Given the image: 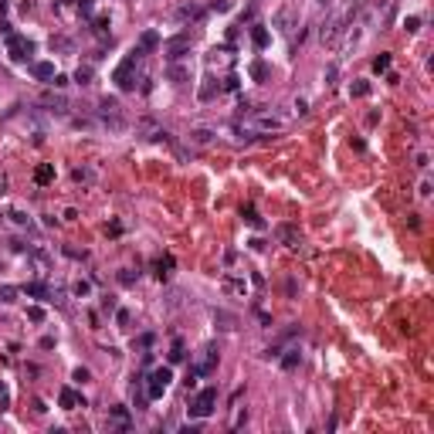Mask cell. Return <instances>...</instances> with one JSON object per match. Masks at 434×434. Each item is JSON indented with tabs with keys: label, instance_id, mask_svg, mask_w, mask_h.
Returning a JSON list of instances; mask_svg holds the SVG:
<instances>
[{
	"label": "cell",
	"instance_id": "1",
	"mask_svg": "<svg viewBox=\"0 0 434 434\" xmlns=\"http://www.w3.org/2000/svg\"><path fill=\"white\" fill-rule=\"evenodd\" d=\"M95 119L109 129V133H122L126 129V112H122V102L119 99H102L99 102V109H95Z\"/></svg>",
	"mask_w": 434,
	"mask_h": 434
},
{
	"label": "cell",
	"instance_id": "2",
	"mask_svg": "<svg viewBox=\"0 0 434 434\" xmlns=\"http://www.w3.org/2000/svg\"><path fill=\"white\" fill-rule=\"evenodd\" d=\"M143 55H146L143 48H133V51L126 55V61H122V65L116 68V75H112V78H116V85H119L122 92H133V88H136V78H133V68H136V65L143 61Z\"/></svg>",
	"mask_w": 434,
	"mask_h": 434
},
{
	"label": "cell",
	"instance_id": "3",
	"mask_svg": "<svg viewBox=\"0 0 434 434\" xmlns=\"http://www.w3.org/2000/svg\"><path fill=\"white\" fill-rule=\"evenodd\" d=\"M170 380H173L170 363H166V366H156V370L146 376V397H149V400H159V397H163V390L170 387Z\"/></svg>",
	"mask_w": 434,
	"mask_h": 434
},
{
	"label": "cell",
	"instance_id": "4",
	"mask_svg": "<svg viewBox=\"0 0 434 434\" xmlns=\"http://www.w3.org/2000/svg\"><path fill=\"white\" fill-rule=\"evenodd\" d=\"M214 404H217V390H214V387L200 390V394L194 397V404H190V417H197V421L211 417V414H214Z\"/></svg>",
	"mask_w": 434,
	"mask_h": 434
},
{
	"label": "cell",
	"instance_id": "5",
	"mask_svg": "<svg viewBox=\"0 0 434 434\" xmlns=\"http://www.w3.org/2000/svg\"><path fill=\"white\" fill-rule=\"evenodd\" d=\"M7 55H10L14 61H31L34 44H31V41H24L20 34H7Z\"/></svg>",
	"mask_w": 434,
	"mask_h": 434
},
{
	"label": "cell",
	"instance_id": "6",
	"mask_svg": "<svg viewBox=\"0 0 434 434\" xmlns=\"http://www.w3.org/2000/svg\"><path fill=\"white\" fill-rule=\"evenodd\" d=\"M163 55H166V61H180L183 55H190V34H177V38L163 41Z\"/></svg>",
	"mask_w": 434,
	"mask_h": 434
},
{
	"label": "cell",
	"instance_id": "7",
	"mask_svg": "<svg viewBox=\"0 0 434 434\" xmlns=\"http://www.w3.org/2000/svg\"><path fill=\"white\" fill-rule=\"evenodd\" d=\"M217 360H220V350H217V343H207L204 346V353H200V360L194 363V370H197V376H211L214 373Z\"/></svg>",
	"mask_w": 434,
	"mask_h": 434
},
{
	"label": "cell",
	"instance_id": "8",
	"mask_svg": "<svg viewBox=\"0 0 434 434\" xmlns=\"http://www.w3.org/2000/svg\"><path fill=\"white\" fill-rule=\"evenodd\" d=\"M41 105H44L48 112H55V116H65V112H68V99L58 95V92H44V95H41Z\"/></svg>",
	"mask_w": 434,
	"mask_h": 434
},
{
	"label": "cell",
	"instance_id": "9",
	"mask_svg": "<svg viewBox=\"0 0 434 434\" xmlns=\"http://www.w3.org/2000/svg\"><path fill=\"white\" fill-rule=\"evenodd\" d=\"M58 404H61L65 411H78V407H85V397H81V394H75L72 387H65V390L58 394Z\"/></svg>",
	"mask_w": 434,
	"mask_h": 434
},
{
	"label": "cell",
	"instance_id": "10",
	"mask_svg": "<svg viewBox=\"0 0 434 434\" xmlns=\"http://www.w3.org/2000/svg\"><path fill=\"white\" fill-rule=\"evenodd\" d=\"M285 122L278 119V116H272V112H258L255 116V129H261V133H268V129H282Z\"/></svg>",
	"mask_w": 434,
	"mask_h": 434
},
{
	"label": "cell",
	"instance_id": "11",
	"mask_svg": "<svg viewBox=\"0 0 434 434\" xmlns=\"http://www.w3.org/2000/svg\"><path fill=\"white\" fill-rule=\"evenodd\" d=\"M275 234H278V237H282L289 248H302V234H298L292 224H278V227H275Z\"/></svg>",
	"mask_w": 434,
	"mask_h": 434
},
{
	"label": "cell",
	"instance_id": "12",
	"mask_svg": "<svg viewBox=\"0 0 434 434\" xmlns=\"http://www.w3.org/2000/svg\"><path fill=\"white\" fill-rule=\"evenodd\" d=\"M95 177H99V173H95L92 166H75V170H72V180H75V183H81V187L95 183Z\"/></svg>",
	"mask_w": 434,
	"mask_h": 434
},
{
	"label": "cell",
	"instance_id": "13",
	"mask_svg": "<svg viewBox=\"0 0 434 434\" xmlns=\"http://www.w3.org/2000/svg\"><path fill=\"white\" fill-rule=\"evenodd\" d=\"M187 139H190L194 146H211L214 143V129H204V126H200V129H190Z\"/></svg>",
	"mask_w": 434,
	"mask_h": 434
},
{
	"label": "cell",
	"instance_id": "14",
	"mask_svg": "<svg viewBox=\"0 0 434 434\" xmlns=\"http://www.w3.org/2000/svg\"><path fill=\"white\" fill-rule=\"evenodd\" d=\"M51 180H55V163H41V166L34 170V183L44 187V183H51Z\"/></svg>",
	"mask_w": 434,
	"mask_h": 434
},
{
	"label": "cell",
	"instance_id": "15",
	"mask_svg": "<svg viewBox=\"0 0 434 434\" xmlns=\"http://www.w3.org/2000/svg\"><path fill=\"white\" fill-rule=\"evenodd\" d=\"M166 75L177 81V85H183V81H190V68L187 65H177V61H170V68H166Z\"/></svg>",
	"mask_w": 434,
	"mask_h": 434
},
{
	"label": "cell",
	"instance_id": "16",
	"mask_svg": "<svg viewBox=\"0 0 434 434\" xmlns=\"http://www.w3.org/2000/svg\"><path fill=\"white\" fill-rule=\"evenodd\" d=\"M214 322L220 329H237V316H231V312H224V309H214Z\"/></svg>",
	"mask_w": 434,
	"mask_h": 434
},
{
	"label": "cell",
	"instance_id": "17",
	"mask_svg": "<svg viewBox=\"0 0 434 434\" xmlns=\"http://www.w3.org/2000/svg\"><path fill=\"white\" fill-rule=\"evenodd\" d=\"M31 72H34V78H41V81H51V78H55V65H51V61H38Z\"/></svg>",
	"mask_w": 434,
	"mask_h": 434
},
{
	"label": "cell",
	"instance_id": "18",
	"mask_svg": "<svg viewBox=\"0 0 434 434\" xmlns=\"http://www.w3.org/2000/svg\"><path fill=\"white\" fill-rule=\"evenodd\" d=\"M298 360H302L298 346H289V350H285V356H282V370H295V366H298Z\"/></svg>",
	"mask_w": 434,
	"mask_h": 434
},
{
	"label": "cell",
	"instance_id": "19",
	"mask_svg": "<svg viewBox=\"0 0 434 434\" xmlns=\"http://www.w3.org/2000/svg\"><path fill=\"white\" fill-rule=\"evenodd\" d=\"M177 17H180V20H200V17H204V10H200V7H194V3H187V7H180V10H177Z\"/></svg>",
	"mask_w": 434,
	"mask_h": 434
},
{
	"label": "cell",
	"instance_id": "20",
	"mask_svg": "<svg viewBox=\"0 0 434 434\" xmlns=\"http://www.w3.org/2000/svg\"><path fill=\"white\" fill-rule=\"evenodd\" d=\"M220 289L231 292V295H244V292H248V285H244L241 278H224V282H220Z\"/></svg>",
	"mask_w": 434,
	"mask_h": 434
},
{
	"label": "cell",
	"instance_id": "21",
	"mask_svg": "<svg viewBox=\"0 0 434 434\" xmlns=\"http://www.w3.org/2000/svg\"><path fill=\"white\" fill-rule=\"evenodd\" d=\"M139 48H143V51H153V48H159V34H156V31H146L143 38H139Z\"/></svg>",
	"mask_w": 434,
	"mask_h": 434
},
{
	"label": "cell",
	"instance_id": "22",
	"mask_svg": "<svg viewBox=\"0 0 434 434\" xmlns=\"http://www.w3.org/2000/svg\"><path fill=\"white\" fill-rule=\"evenodd\" d=\"M92 78H95L92 65H78V72H75V81H78V85H92Z\"/></svg>",
	"mask_w": 434,
	"mask_h": 434
},
{
	"label": "cell",
	"instance_id": "23",
	"mask_svg": "<svg viewBox=\"0 0 434 434\" xmlns=\"http://www.w3.org/2000/svg\"><path fill=\"white\" fill-rule=\"evenodd\" d=\"M112 417H116V428L129 431V411L126 407H112Z\"/></svg>",
	"mask_w": 434,
	"mask_h": 434
},
{
	"label": "cell",
	"instance_id": "24",
	"mask_svg": "<svg viewBox=\"0 0 434 434\" xmlns=\"http://www.w3.org/2000/svg\"><path fill=\"white\" fill-rule=\"evenodd\" d=\"M251 41H255V48H268V31L265 27H251Z\"/></svg>",
	"mask_w": 434,
	"mask_h": 434
},
{
	"label": "cell",
	"instance_id": "25",
	"mask_svg": "<svg viewBox=\"0 0 434 434\" xmlns=\"http://www.w3.org/2000/svg\"><path fill=\"white\" fill-rule=\"evenodd\" d=\"M241 217H244L251 227H265V220L258 217V211H255V207H244V211H241Z\"/></svg>",
	"mask_w": 434,
	"mask_h": 434
},
{
	"label": "cell",
	"instance_id": "26",
	"mask_svg": "<svg viewBox=\"0 0 434 434\" xmlns=\"http://www.w3.org/2000/svg\"><path fill=\"white\" fill-rule=\"evenodd\" d=\"M20 289L17 285H0V302H17Z\"/></svg>",
	"mask_w": 434,
	"mask_h": 434
},
{
	"label": "cell",
	"instance_id": "27",
	"mask_svg": "<svg viewBox=\"0 0 434 434\" xmlns=\"http://www.w3.org/2000/svg\"><path fill=\"white\" fill-rule=\"evenodd\" d=\"M170 268H173V258H170V255L156 261V275H159V278H166V275H170Z\"/></svg>",
	"mask_w": 434,
	"mask_h": 434
},
{
	"label": "cell",
	"instance_id": "28",
	"mask_svg": "<svg viewBox=\"0 0 434 434\" xmlns=\"http://www.w3.org/2000/svg\"><path fill=\"white\" fill-rule=\"evenodd\" d=\"M289 20H292V14H289V10H278V14H275V27H278V31H292V27H289Z\"/></svg>",
	"mask_w": 434,
	"mask_h": 434
},
{
	"label": "cell",
	"instance_id": "29",
	"mask_svg": "<svg viewBox=\"0 0 434 434\" xmlns=\"http://www.w3.org/2000/svg\"><path fill=\"white\" fill-rule=\"evenodd\" d=\"M136 275H139V272H133V268H122V272H119V285H136Z\"/></svg>",
	"mask_w": 434,
	"mask_h": 434
},
{
	"label": "cell",
	"instance_id": "30",
	"mask_svg": "<svg viewBox=\"0 0 434 434\" xmlns=\"http://www.w3.org/2000/svg\"><path fill=\"white\" fill-rule=\"evenodd\" d=\"M24 292H27V295H34V298H48V295H51V292L44 289V285H38V282H31V285H27Z\"/></svg>",
	"mask_w": 434,
	"mask_h": 434
},
{
	"label": "cell",
	"instance_id": "31",
	"mask_svg": "<svg viewBox=\"0 0 434 434\" xmlns=\"http://www.w3.org/2000/svg\"><path fill=\"white\" fill-rule=\"evenodd\" d=\"M214 92H217V85L211 81V78H207V85L200 88V102H211V99H214Z\"/></svg>",
	"mask_w": 434,
	"mask_h": 434
},
{
	"label": "cell",
	"instance_id": "32",
	"mask_svg": "<svg viewBox=\"0 0 434 434\" xmlns=\"http://www.w3.org/2000/svg\"><path fill=\"white\" fill-rule=\"evenodd\" d=\"M183 356H187V353H183V343L177 339V343H173V350H170V363H180Z\"/></svg>",
	"mask_w": 434,
	"mask_h": 434
},
{
	"label": "cell",
	"instance_id": "33",
	"mask_svg": "<svg viewBox=\"0 0 434 434\" xmlns=\"http://www.w3.org/2000/svg\"><path fill=\"white\" fill-rule=\"evenodd\" d=\"M390 68V55H380V58H373V72H387Z\"/></svg>",
	"mask_w": 434,
	"mask_h": 434
},
{
	"label": "cell",
	"instance_id": "34",
	"mask_svg": "<svg viewBox=\"0 0 434 434\" xmlns=\"http://www.w3.org/2000/svg\"><path fill=\"white\" fill-rule=\"evenodd\" d=\"M27 319H31V322H44V309H41V305H31V309H27Z\"/></svg>",
	"mask_w": 434,
	"mask_h": 434
},
{
	"label": "cell",
	"instance_id": "35",
	"mask_svg": "<svg viewBox=\"0 0 434 434\" xmlns=\"http://www.w3.org/2000/svg\"><path fill=\"white\" fill-rule=\"evenodd\" d=\"M78 10H81V17H92L95 14V0H78Z\"/></svg>",
	"mask_w": 434,
	"mask_h": 434
},
{
	"label": "cell",
	"instance_id": "36",
	"mask_svg": "<svg viewBox=\"0 0 434 434\" xmlns=\"http://www.w3.org/2000/svg\"><path fill=\"white\" fill-rule=\"evenodd\" d=\"M72 292H75V295H78V298H85V295L92 292V285H88V282L81 278V282H75V285H72Z\"/></svg>",
	"mask_w": 434,
	"mask_h": 434
},
{
	"label": "cell",
	"instance_id": "37",
	"mask_svg": "<svg viewBox=\"0 0 434 434\" xmlns=\"http://www.w3.org/2000/svg\"><path fill=\"white\" fill-rule=\"evenodd\" d=\"M350 92H353L356 99H363V95H370V81H356V85H353Z\"/></svg>",
	"mask_w": 434,
	"mask_h": 434
},
{
	"label": "cell",
	"instance_id": "38",
	"mask_svg": "<svg viewBox=\"0 0 434 434\" xmlns=\"http://www.w3.org/2000/svg\"><path fill=\"white\" fill-rule=\"evenodd\" d=\"M72 380H78V383H88V380H92V373H88L85 366H78V370H75V376H72Z\"/></svg>",
	"mask_w": 434,
	"mask_h": 434
},
{
	"label": "cell",
	"instance_id": "39",
	"mask_svg": "<svg viewBox=\"0 0 434 434\" xmlns=\"http://www.w3.org/2000/svg\"><path fill=\"white\" fill-rule=\"evenodd\" d=\"M251 75H255V78L261 81V78L268 75V68H265V61H255V68H251Z\"/></svg>",
	"mask_w": 434,
	"mask_h": 434
},
{
	"label": "cell",
	"instance_id": "40",
	"mask_svg": "<svg viewBox=\"0 0 434 434\" xmlns=\"http://www.w3.org/2000/svg\"><path fill=\"white\" fill-rule=\"evenodd\" d=\"M237 81H241V78L231 72V75H227V81H224V92H234V88H237Z\"/></svg>",
	"mask_w": 434,
	"mask_h": 434
},
{
	"label": "cell",
	"instance_id": "41",
	"mask_svg": "<svg viewBox=\"0 0 434 434\" xmlns=\"http://www.w3.org/2000/svg\"><path fill=\"white\" fill-rule=\"evenodd\" d=\"M211 7H214V10H220V14H224V10H231V7H234V0H214V3H211Z\"/></svg>",
	"mask_w": 434,
	"mask_h": 434
},
{
	"label": "cell",
	"instance_id": "42",
	"mask_svg": "<svg viewBox=\"0 0 434 434\" xmlns=\"http://www.w3.org/2000/svg\"><path fill=\"white\" fill-rule=\"evenodd\" d=\"M10 220H14V224H20V227H24V224H27V214H24V211H10Z\"/></svg>",
	"mask_w": 434,
	"mask_h": 434
},
{
	"label": "cell",
	"instance_id": "43",
	"mask_svg": "<svg viewBox=\"0 0 434 434\" xmlns=\"http://www.w3.org/2000/svg\"><path fill=\"white\" fill-rule=\"evenodd\" d=\"M95 31L105 34V31H109V17H95Z\"/></svg>",
	"mask_w": 434,
	"mask_h": 434
},
{
	"label": "cell",
	"instance_id": "44",
	"mask_svg": "<svg viewBox=\"0 0 434 434\" xmlns=\"http://www.w3.org/2000/svg\"><path fill=\"white\" fill-rule=\"evenodd\" d=\"M404 27H407V31H411V34H414V31H417V27H421V17H407V20H404Z\"/></svg>",
	"mask_w": 434,
	"mask_h": 434
},
{
	"label": "cell",
	"instance_id": "45",
	"mask_svg": "<svg viewBox=\"0 0 434 434\" xmlns=\"http://www.w3.org/2000/svg\"><path fill=\"white\" fill-rule=\"evenodd\" d=\"M72 126H75V129H92V126H95V119H75Z\"/></svg>",
	"mask_w": 434,
	"mask_h": 434
},
{
	"label": "cell",
	"instance_id": "46",
	"mask_svg": "<svg viewBox=\"0 0 434 434\" xmlns=\"http://www.w3.org/2000/svg\"><path fill=\"white\" fill-rule=\"evenodd\" d=\"M295 112L305 116V112H309V102H305V99H295Z\"/></svg>",
	"mask_w": 434,
	"mask_h": 434
},
{
	"label": "cell",
	"instance_id": "47",
	"mask_svg": "<svg viewBox=\"0 0 434 434\" xmlns=\"http://www.w3.org/2000/svg\"><path fill=\"white\" fill-rule=\"evenodd\" d=\"M116 322H119V326H126V322H129V312H126V309H119V312H116Z\"/></svg>",
	"mask_w": 434,
	"mask_h": 434
},
{
	"label": "cell",
	"instance_id": "48",
	"mask_svg": "<svg viewBox=\"0 0 434 434\" xmlns=\"http://www.w3.org/2000/svg\"><path fill=\"white\" fill-rule=\"evenodd\" d=\"M336 72H339V68H336V65H329V68H326V78H329V85H333V81H336Z\"/></svg>",
	"mask_w": 434,
	"mask_h": 434
},
{
	"label": "cell",
	"instance_id": "49",
	"mask_svg": "<svg viewBox=\"0 0 434 434\" xmlns=\"http://www.w3.org/2000/svg\"><path fill=\"white\" fill-rule=\"evenodd\" d=\"M3 10H7V0H0V14H3Z\"/></svg>",
	"mask_w": 434,
	"mask_h": 434
},
{
	"label": "cell",
	"instance_id": "50",
	"mask_svg": "<svg viewBox=\"0 0 434 434\" xmlns=\"http://www.w3.org/2000/svg\"><path fill=\"white\" fill-rule=\"evenodd\" d=\"M3 187H7V180H0V194H3Z\"/></svg>",
	"mask_w": 434,
	"mask_h": 434
},
{
	"label": "cell",
	"instance_id": "51",
	"mask_svg": "<svg viewBox=\"0 0 434 434\" xmlns=\"http://www.w3.org/2000/svg\"><path fill=\"white\" fill-rule=\"evenodd\" d=\"M319 3H329V0H319Z\"/></svg>",
	"mask_w": 434,
	"mask_h": 434
}]
</instances>
